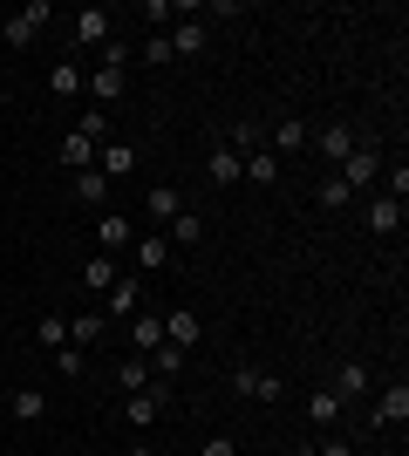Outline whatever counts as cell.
Returning a JSON list of instances; mask_svg holds the SVG:
<instances>
[{
	"instance_id": "obj_38",
	"label": "cell",
	"mask_w": 409,
	"mask_h": 456,
	"mask_svg": "<svg viewBox=\"0 0 409 456\" xmlns=\"http://www.w3.org/2000/svg\"><path fill=\"white\" fill-rule=\"evenodd\" d=\"M82 368H89V362H82V347H55V375L61 381H76Z\"/></svg>"
},
{
	"instance_id": "obj_41",
	"label": "cell",
	"mask_w": 409,
	"mask_h": 456,
	"mask_svg": "<svg viewBox=\"0 0 409 456\" xmlns=\"http://www.w3.org/2000/svg\"><path fill=\"white\" fill-rule=\"evenodd\" d=\"M0 136H7V110H0Z\"/></svg>"
},
{
	"instance_id": "obj_35",
	"label": "cell",
	"mask_w": 409,
	"mask_h": 456,
	"mask_svg": "<svg viewBox=\"0 0 409 456\" xmlns=\"http://www.w3.org/2000/svg\"><path fill=\"white\" fill-rule=\"evenodd\" d=\"M382 198H396V205H409V164L396 157V171L382 177Z\"/></svg>"
},
{
	"instance_id": "obj_13",
	"label": "cell",
	"mask_w": 409,
	"mask_h": 456,
	"mask_svg": "<svg viewBox=\"0 0 409 456\" xmlns=\"http://www.w3.org/2000/svg\"><path fill=\"white\" fill-rule=\"evenodd\" d=\"M157 416H164V381H151L143 395H123V422L130 429H157Z\"/></svg>"
},
{
	"instance_id": "obj_33",
	"label": "cell",
	"mask_w": 409,
	"mask_h": 456,
	"mask_svg": "<svg viewBox=\"0 0 409 456\" xmlns=\"http://www.w3.org/2000/svg\"><path fill=\"white\" fill-rule=\"evenodd\" d=\"M348 198H355V191L341 184V177H328V184L314 191V205H321V211H341V205H348Z\"/></svg>"
},
{
	"instance_id": "obj_4",
	"label": "cell",
	"mask_w": 409,
	"mask_h": 456,
	"mask_svg": "<svg viewBox=\"0 0 409 456\" xmlns=\"http://www.w3.org/2000/svg\"><path fill=\"white\" fill-rule=\"evenodd\" d=\"M403 422H409V381H389L369 402V429H403Z\"/></svg>"
},
{
	"instance_id": "obj_15",
	"label": "cell",
	"mask_w": 409,
	"mask_h": 456,
	"mask_svg": "<svg viewBox=\"0 0 409 456\" xmlns=\"http://www.w3.org/2000/svg\"><path fill=\"white\" fill-rule=\"evenodd\" d=\"M328 388H334L341 402H362V395L375 388V375H369V362H341V368H334V381H328Z\"/></svg>"
},
{
	"instance_id": "obj_16",
	"label": "cell",
	"mask_w": 409,
	"mask_h": 456,
	"mask_svg": "<svg viewBox=\"0 0 409 456\" xmlns=\"http://www.w3.org/2000/svg\"><path fill=\"white\" fill-rule=\"evenodd\" d=\"M69 198H76V205H89V211H102V205H110V177H102L96 164H89V171H76V177H69Z\"/></svg>"
},
{
	"instance_id": "obj_29",
	"label": "cell",
	"mask_w": 409,
	"mask_h": 456,
	"mask_svg": "<svg viewBox=\"0 0 409 456\" xmlns=\"http://www.w3.org/2000/svg\"><path fill=\"white\" fill-rule=\"evenodd\" d=\"M35 347H48V354L69 347V321H61V314H41V321H35Z\"/></svg>"
},
{
	"instance_id": "obj_5",
	"label": "cell",
	"mask_w": 409,
	"mask_h": 456,
	"mask_svg": "<svg viewBox=\"0 0 409 456\" xmlns=\"http://www.w3.org/2000/svg\"><path fill=\"white\" fill-rule=\"evenodd\" d=\"M164 321V347H177V354H192L198 341H205V321H198L192 306H171V314H157Z\"/></svg>"
},
{
	"instance_id": "obj_25",
	"label": "cell",
	"mask_w": 409,
	"mask_h": 456,
	"mask_svg": "<svg viewBox=\"0 0 409 456\" xmlns=\"http://www.w3.org/2000/svg\"><path fill=\"white\" fill-rule=\"evenodd\" d=\"M102 334H110V321H102V314H69V347H96Z\"/></svg>"
},
{
	"instance_id": "obj_40",
	"label": "cell",
	"mask_w": 409,
	"mask_h": 456,
	"mask_svg": "<svg viewBox=\"0 0 409 456\" xmlns=\"http://www.w3.org/2000/svg\"><path fill=\"white\" fill-rule=\"evenodd\" d=\"M314 456H355V443H341V436H328V443H314Z\"/></svg>"
},
{
	"instance_id": "obj_11",
	"label": "cell",
	"mask_w": 409,
	"mask_h": 456,
	"mask_svg": "<svg viewBox=\"0 0 409 456\" xmlns=\"http://www.w3.org/2000/svg\"><path fill=\"white\" fill-rule=\"evenodd\" d=\"M334 177H341L348 191H369L375 177H382V151H375V143H355V157H348V164H341Z\"/></svg>"
},
{
	"instance_id": "obj_6",
	"label": "cell",
	"mask_w": 409,
	"mask_h": 456,
	"mask_svg": "<svg viewBox=\"0 0 409 456\" xmlns=\"http://www.w3.org/2000/svg\"><path fill=\"white\" fill-rule=\"evenodd\" d=\"M69 35H76L82 48H102V41H117V14H110V7H76Z\"/></svg>"
},
{
	"instance_id": "obj_18",
	"label": "cell",
	"mask_w": 409,
	"mask_h": 456,
	"mask_svg": "<svg viewBox=\"0 0 409 456\" xmlns=\"http://www.w3.org/2000/svg\"><path fill=\"white\" fill-rule=\"evenodd\" d=\"M307 123H293V116H287V123H273V130H266V151L273 157H300V151H307Z\"/></svg>"
},
{
	"instance_id": "obj_1",
	"label": "cell",
	"mask_w": 409,
	"mask_h": 456,
	"mask_svg": "<svg viewBox=\"0 0 409 456\" xmlns=\"http://www.w3.org/2000/svg\"><path fill=\"white\" fill-rule=\"evenodd\" d=\"M48 20H55V0H28L20 14H7V20H0V41H7V48H28V41H35L41 28H48Z\"/></svg>"
},
{
	"instance_id": "obj_21",
	"label": "cell",
	"mask_w": 409,
	"mask_h": 456,
	"mask_svg": "<svg viewBox=\"0 0 409 456\" xmlns=\"http://www.w3.org/2000/svg\"><path fill=\"white\" fill-rule=\"evenodd\" d=\"M82 82H89V76H82V69H76L69 55H61L55 69H48V95H55V102H76V95H82Z\"/></svg>"
},
{
	"instance_id": "obj_10",
	"label": "cell",
	"mask_w": 409,
	"mask_h": 456,
	"mask_svg": "<svg viewBox=\"0 0 409 456\" xmlns=\"http://www.w3.org/2000/svg\"><path fill=\"white\" fill-rule=\"evenodd\" d=\"M82 95H89V110H117L123 95H130V76L123 69H96V76L82 82Z\"/></svg>"
},
{
	"instance_id": "obj_24",
	"label": "cell",
	"mask_w": 409,
	"mask_h": 456,
	"mask_svg": "<svg viewBox=\"0 0 409 456\" xmlns=\"http://www.w3.org/2000/svg\"><path fill=\"white\" fill-rule=\"evenodd\" d=\"M123 327H130V347H136V354H151V347H164V321H157L151 306H143L136 321H123Z\"/></svg>"
},
{
	"instance_id": "obj_31",
	"label": "cell",
	"mask_w": 409,
	"mask_h": 456,
	"mask_svg": "<svg viewBox=\"0 0 409 456\" xmlns=\"http://www.w3.org/2000/svg\"><path fill=\"white\" fill-rule=\"evenodd\" d=\"M48 416V395L41 388H14V422H41Z\"/></svg>"
},
{
	"instance_id": "obj_39",
	"label": "cell",
	"mask_w": 409,
	"mask_h": 456,
	"mask_svg": "<svg viewBox=\"0 0 409 456\" xmlns=\"http://www.w3.org/2000/svg\"><path fill=\"white\" fill-rule=\"evenodd\" d=\"M198 456H239V450H233V436H205V443H198Z\"/></svg>"
},
{
	"instance_id": "obj_20",
	"label": "cell",
	"mask_w": 409,
	"mask_h": 456,
	"mask_svg": "<svg viewBox=\"0 0 409 456\" xmlns=\"http://www.w3.org/2000/svg\"><path fill=\"white\" fill-rule=\"evenodd\" d=\"M143 211H151V225H171L177 211H184V198H177V184H151V191H143Z\"/></svg>"
},
{
	"instance_id": "obj_28",
	"label": "cell",
	"mask_w": 409,
	"mask_h": 456,
	"mask_svg": "<svg viewBox=\"0 0 409 456\" xmlns=\"http://www.w3.org/2000/svg\"><path fill=\"white\" fill-rule=\"evenodd\" d=\"M164 239H177V246H198V239H205V218H198V211L184 205V211L171 218V225H164Z\"/></svg>"
},
{
	"instance_id": "obj_27",
	"label": "cell",
	"mask_w": 409,
	"mask_h": 456,
	"mask_svg": "<svg viewBox=\"0 0 409 456\" xmlns=\"http://www.w3.org/2000/svg\"><path fill=\"white\" fill-rule=\"evenodd\" d=\"M307 422L314 429H334V422H341V395H334V388H314L307 395Z\"/></svg>"
},
{
	"instance_id": "obj_2",
	"label": "cell",
	"mask_w": 409,
	"mask_h": 456,
	"mask_svg": "<svg viewBox=\"0 0 409 456\" xmlns=\"http://www.w3.org/2000/svg\"><path fill=\"white\" fill-rule=\"evenodd\" d=\"M164 41H171V61H198L205 48H212V20H184V14H177Z\"/></svg>"
},
{
	"instance_id": "obj_26",
	"label": "cell",
	"mask_w": 409,
	"mask_h": 456,
	"mask_svg": "<svg viewBox=\"0 0 409 456\" xmlns=\"http://www.w3.org/2000/svg\"><path fill=\"white\" fill-rule=\"evenodd\" d=\"M151 362H143V354H123V368H117V388H123V395H143V388H151Z\"/></svg>"
},
{
	"instance_id": "obj_22",
	"label": "cell",
	"mask_w": 409,
	"mask_h": 456,
	"mask_svg": "<svg viewBox=\"0 0 409 456\" xmlns=\"http://www.w3.org/2000/svg\"><path fill=\"white\" fill-rule=\"evenodd\" d=\"M117 259H110V252H89V259H82V286H89V293H110V286H117Z\"/></svg>"
},
{
	"instance_id": "obj_23",
	"label": "cell",
	"mask_w": 409,
	"mask_h": 456,
	"mask_svg": "<svg viewBox=\"0 0 409 456\" xmlns=\"http://www.w3.org/2000/svg\"><path fill=\"white\" fill-rule=\"evenodd\" d=\"M369 232H375V239H389V232H403V205L375 191V198H369Z\"/></svg>"
},
{
	"instance_id": "obj_30",
	"label": "cell",
	"mask_w": 409,
	"mask_h": 456,
	"mask_svg": "<svg viewBox=\"0 0 409 456\" xmlns=\"http://www.w3.org/2000/svg\"><path fill=\"white\" fill-rule=\"evenodd\" d=\"M246 184H280V157L253 151V157H246Z\"/></svg>"
},
{
	"instance_id": "obj_14",
	"label": "cell",
	"mask_w": 409,
	"mask_h": 456,
	"mask_svg": "<svg viewBox=\"0 0 409 456\" xmlns=\"http://www.w3.org/2000/svg\"><path fill=\"white\" fill-rule=\"evenodd\" d=\"M130 259H136V273H164L171 266V239H164V232H136Z\"/></svg>"
},
{
	"instance_id": "obj_17",
	"label": "cell",
	"mask_w": 409,
	"mask_h": 456,
	"mask_svg": "<svg viewBox=\"0 0 409 456\" xmlns=\"http://www.w3.org/2000/svg\"><path fill=\"white\" fill-rule=\"evenodd\" d=\"M96 151H102V143H96V136H82V130H69V136H61V171H69V177H76V171H89V164H96Z\"/></svg>"
},
{
	"instance_id": "obj_36",
	"label": "cell",
	"mask_w": 409,
	"mask_h": 456,
	"mask_svg": "<svg viewBox=\"0 0 409 456\" xmlns=\"http://www.w3.org/2000/svg\"><path fill=\"white\" fill-rule=\"evenodd\" d=\"M136 14L151 20L157 35H164V28H171V20H177V7H171V0H143V7H136Z\"/></svg>"
},
{
	"instance_id": "obj_42",
	"label": "cell",
	"mask_w": 409,
	"mask_h": 456,
	"mask_svg": "<svg viewBox=\"0 0 409 456\" xmlns=\"http://www.w3.org/2000/svg\"><path fill=\"white\" fill-rule=\"evenodd\" d=\"M293 456H314V443H307V450H293Z\"/></svg>"
},
{
	"instance_id": "obj_19",
	"label": "cell",
	"mask_w": 409,
	"mask_h": 456,
	"mask_svg": "<svg viewBox=\"0 0 409 456\" xmlns=\"http://www.w3.org/2000/svg\"><path fill=\"white\" fill-rule=\"evenodd\" d=\"M96 171L110 177V184H117V177H130V171H136V143H117V136H110V143L96 151Z\"/></svg>"
},
{
	"instance_id": "obj_37",
	"label": "cell",
	"mask_w": 409,
	"mask_h": 456,
	"mask_svg": "<svg viewBox=\"0 0 409 456\" xmlns=\"http://www.w3.org/2000/svg\"><path fill=\"white\" fill-rule=\"evenodd\" d=\"M136 61H151V69H171V41H164V35H151L143 48H136Z\"/></svg>"
},
{
	"instance_id": "obj_3",
	"label": "cell",
	"mask_w": 409,
	"mask_h": 456,
	"mask_svg": "<svg viewBox=\"0 0 409 456\" xmlns=\"http://www.w3.org/2000/svg\"><path fill=\"white\" fill-rule=\"evenodd\" d=\"M143 314V280L136 273H117V286L102 293V321H136Z\"/></svg>"
},
{
	"instance_id": "obj_32",
	"label": "cell",
	"mask_w": 409,
	"mask_h": 456,
	"mask_svg": "<svg viewBox=\"0 0 409 456\" xmlns=\"http://www.w3.org/2000/svg\"><path fill=\"white\" fill-rule=\"evenodd\" d=\"M143 362H151V375H157V381H171L177 368H184V354H177V347H151Z\"/></svg>"
},
{
	"instance_id": "obj_34",
	"label": "cell",
	"mask_w": 409,
	"mask_h": 456,
	"mask_svg": "<svg viewBox=\"0 0 409 456\" xmlns=\"http://www.w3.org/2000/svg\"><path fill=\"white\" fill-rule=\"evenodd\" d=\"M76 130H82V136H96V143H110V110H82V116H76Z\"/></svg>"
},
{
	"instance_id": "obj_9",
	"label": "cell",
	"mask_w": 409,
	"mask_h": 456,
	"mask_svg": "<svg viewBox=\"0 0 409 456\" xmlns=\"http://www.w3.org/2000/svg\"><path fill=\"white\" fill-rule=\"evenodd\" d=\"M130 246H136V225H130V218H123V211H96V252L123 259Z\"/></svg>"
},
{
	"instance_id": "obj_12",
	"label": "cell",
	"mask_w": 409,
	"mask_h": 456,
	"mask_svg": "<svg viewBox=\"0 0 409 456\" xmlns=\"http://www.w3.org/2000/svg\"><path fill=\"white\" fill-rule=\"evenodd\" d=\"M233 395H253V402H280L287 388H280V375H266V368H253V362H239V368H233Z\"/></svg>"
},
{
	"instance_id": "obj_8",
	"label": "cell",
	"mask_w": 409,
	"mask_h": 456,
	"mask_svg": "<svg viewBox=\"0 0 409 456\" xmlns=\"http://www.w3.org/2000/svg\"><path fill=\"white\" fill-rule=\"evenodd\" d=\"M205 184H212V191L246 184V157H239V151H225V143H212V151H205Z\"/></svg>"
},
{
	"instance_id": "obj_7",
	"label": "cell",
	"mask_w": 409,
	"mask_h": 456,
	"mask_svg": "<svg viewBox=\"0 0 409 456\" xmlns=\"http://www.w3.org/2000/svg\"><path fill=\"white\" fill-rule=\"evenodd\" d=\"M355 143H362V130H348V123H328V130H314V136H307V151H321L334 171L355 157Z\"/></svg>"
}]
</instances>
